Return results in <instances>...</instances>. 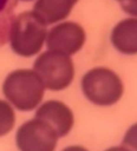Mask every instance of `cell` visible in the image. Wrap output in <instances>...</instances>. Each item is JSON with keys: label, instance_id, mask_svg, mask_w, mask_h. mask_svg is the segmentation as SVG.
<instances>
[{"label": "cell", "instance_id": "cell-1", "mask_svg": "<svg viewBox=\"0 0 137 151\" xmlns=\"http://www.w3.org/2000/svg\"><path fill=\"white\" fill-rule=\"evenodd\" d=\"M2 92L8 103L19 111L37 109L44 97L45 86L34 70L12 71L2 84Z\"/></svg>", "mask_w": 137, "mask_h": 151}, {"label": "cell", "instance_id": "cell-2", "mask_svg": "<svg viewBox=\"0 0 137 151\" xmlns=\"http://www.w3.org/2000/svg\"><path fill=\"white\" fill-rule=\"evenodd\" d=\"M46 24L32 11L18 14L11 26L9 44L20 57H32L40 52L47 37Z\"/></svg>", "mask_w": 137, "mask_h": 151}, {"label": "cell", "instance_id": "cell-3", "mask_svg": "<svg viewBox=\"0 0 137 151\" xmlns=\"http://www.w3.org/2000/svg\"><path fill=\"white\" fill-rule=\"evenodd\" d=\"M85 98L97 106H111L119 101L124 93V85L119 76L107 67H94L81 79Z\"/></svg>", "mask_w": 137, "mask_h": 151}, {"label": "cell", "instance_id": "cell-4", "mask_svg": "<svg viewBox=\"0 0 137 151\" xmlns=\"http://www.w3.org/2000/svg\"><path fill=\"white\" fill-rule=\"evenodd\" d=\"M33 70L40 77L45 88L51 91H61L68 87L74 77L71 57L50 50L35 59Z\"/></svg>", "mask_w": 137, "mask_h": 151}, {"label": "cell", "instance_id": "cell-5", "mask_svg": "<svg viewBox=\"0 0 137 151\" xmlns=\"http://www.w3.org/2000/svg\"><path fill=\"white\" fill-rule=\"evenodd\" d=\"M59 137L44 120L33 118L21 124L15 133L19 151H56Z\"/></svg>", "mask_w": 137, "mask_h": 151}, {"label": "cell", "instance_id": "cell-6", "mask_svg": "<svg viewBox=\"0 0 137 151\" xmlns=\"http://www.w3.org/2000/svg\"><path fill=\"white\" fill-rule=\"evenodd\" d=\"M85 40V31L79 24L65 21L50 29L46 37V46L50 51L72 55L84 46Z\"/></svg>", "mask_w": 137, "mask_h": 151}, {"label": "cell", "instance_id": "cell-7", "mask_svg": "<svg viewBox=\"0 0 137 151\" xmlns=\"http://www.w3.org/2000/svg\"><path fill=\"white\" fill-rule=\"evenodd\" d=\"M35 118L47 123L58 134L59 138L67 136L74 124L72 110L60 100H47L40 104L35 111Z\"/></svg>", "mask_w": 137, "mask_h": 151}, {"label": "cell", "instance_id": "cell-8", "mask_svg": "<svg viewBox=\"0 0 137 151\" xmlns=\"http://www.w3.org/2000/svg\"><path fill=\"white\" fill-rule=\"evenodd\" d=\"M111 42L123 54H137V18L131 17L119 21L111 32Z\"/></svg>", "mask_w": 137, "mask_h": 151}, {"label": "cell", "instance_id": "cell-9", "mask_svg": "<svg viewBox=\"0 0 137 151\" xmlns=\"http://www.w3.org/2000/svg\"><path fill=\"white\" fill-rule=\"evenodd\" d=\"M78 0H37L33 12L46 24H54L66 19Z\"/></svg>", "mask_w": 137, "mask_h": 151}, {"label": "cell", "instance_id": "cell-10", "mask_svg": "<svg viewBox=\"0 0 137 151\" xmlns=\"http://www.w3.org/2000/svg\"><path fill=\"white\" fill-rule=\"evenodd\" d=\"M14 0H0V47L9 39V31L14 20Z\"/></svg>", "mask_w": 137, "mask_h": 151}, {"label": "cell", "instance_id": "cell-11", "mask_svg": "<svg viewBox=\"0 0 137 151\" xmlns=\"http://www.w3.org/2000/svg\"><path fill=\"white\" fill-rule=\"evenodd\" d=\"M15 124V113L12 105L0 99V137L8 134Z\"/></svg>", "mask_w": 137, "mask_h": 151}, {"label": "cell", "instance_id": "cell-12", "mask_svg": "<svg viewBox=\"0 0 137 151\" xmlns=\"http://www.w3.org/2000/svg\"><path fill=\"white\" fill-rule=\"evenodd\" d=\"M122 144L131 151H137V122L128 127L123 136Z\"/></svg>", "mask_w": 137, "mask_h": 151}, {"label": "cell", "instance_id": "cell-13", "mask_svg": "<svg viewBox=\"0 0 137 151\" xmlns=\"http://www.w3.org/2000/svg\"><path fill=\"white\" fill-rule=\"evenodd\" d=\"M120 6L125 13L137 18V0H124L120 2Z\"/></svg>", "mask_w": 137, "mask_h": 151}, {"label": "cell", "instance_id": "cell-14", "mask_svg": "<svg viewBox=\"0 0 137 151\" xmlns=\"http://www.w3.org/2000/svg\"><path fill=\"white\" fill-rule=\"evenodd\" d=\"M61 151H90V150L83 145H68V146L64 147Z\"/></svg>", "mask_w": 137, "mask_h": 151}, {"label": "cell", "instance_id": "cell-15", "mask_svg": "<svg viewBox=\"0 0 137 151\" xmlns=\"http://www.w3.org/2000/svg\"><path fill=\"white\" fill-rule=\"evenodd\" d=\"M104 151H131L130 149H128L125 145L120 144V145H115V146H110L107 149H105Z\"/></svg>", "mask_w": 137, "mask_h": 151}, {"label": "cell", "instance_id": "cell-16", "mask_svg": "<svg viewBox=\"0 0 137 151\" xmlns=\"http://www.w3.org/2000/svg\"><path fill=\"white\" fill-rule=\"evenodd\" d=\"M21 1H32V0H21Z\"/></svg>", "mask_w": 137, "mask_h": 151}, {"label": "cell", "instance_id": "cell-17", "mask_svg": "<svg viewBox=\"0 0 137 151\" xmlns=\"http://www.w3.org/2000/svg\"><path fill=\"white\" fill-rule=\"evenodd\" d=\"M118 1H119V2H122V1H124V0H118Z\"/></svg>", "mask_w": 137, "mask_h": 151}]
</instances>
